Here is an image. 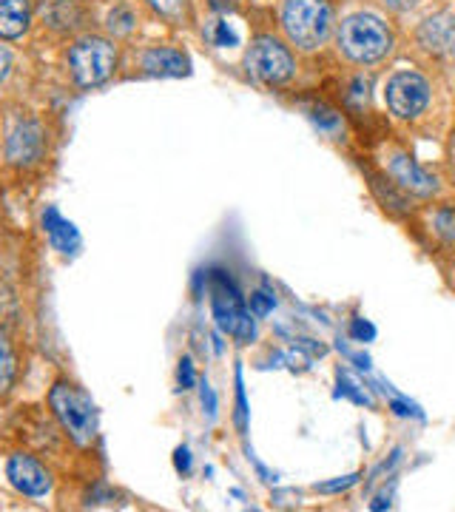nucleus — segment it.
Segmentation results:
<instances>
[{
    "instance_id": "obj_26",
    "label": "nucleus",
    "mask_w": 455,
    "mask_h": 512,
    "mask_svg": "<svg viewBox=\"0 0 455 512\" xmlns=\"http://www.w3.org/2000/svg\"><path fill=\"white\" fill-rule=\"evenodd\" d=\"M177 467H180V470H188V467H191V453H188L185 447L177 450Z\"/></svg>"
},
{
    "instance_id": "obj_28",
    "label": "nucleus",
    "mask_w": 455,
    "mask_h": 512,
    "mask_svg": "<svg viewBox=\"0 0 455 512\" xmlns=\"http://www.w3.org/2000/svg\"><path fill=\"white\" fill-rule=\"evenodd\" d=\"M211 6L217 12H228V9H234V0H211Z\"/></svg>"
},
{
    "instance_id": "obj_4",
    "label": "nucleus",
    "mask_w": 455,
    "mask_h": 512,
    "mask_svg": "<svg viewBox=\"0 0 455 512\" xmlns=\"http://www.w3.org/2000/svg\"><path fill=\"white\" fill-rule=\"evenodd\" d=\"M69 63H72L74 80L80 86H97V83H103L114 72L117 52H114V46H111L109 40H103V37H83V40H77L72 46Z\"/></svg>"
},
{
    "instance_id": "obj_14",
    "label": "nucleus",
    "mask_w": 455,
    "mask_h": 512,
    "mask_svg": "<svg viewBox=\"0 0 455 512\" xmlns=\"http://www.w3.org/2000/svg\"><path fill=\"white\" fill-rule=\"evenodd\" d=\"M143 63H146L148 74H160V77H182V74H188V57L174 52V49H151Z\"/></svg>"
},
{
    "instance_id": "obj_8",
    "label": "nucleus",
    "mask_w": 455,
    "mask_h": 512,
    "mask_svg": "<svg viewBox=\"0 0 455 512\" xmlns=\"http://www.w3.org/2000/svg\"><path fill=\"white\" fill-rule=\"evenodd\" d=\"M6 473H9V481L15 484V490H20L23 495H46L49 493V487H52V478L49 473L37 464L35 458L29 456H12L9 458V467H6Z\"/></svg>"
},
{
    "instance_id": "obj_9",
    "label": "nucleus",
    "mask_w": 455,
    "mask_h": 512,
    "mask_svg": "<svg viewBox=\"0 0 455 512\" xmlns=\"http://www.w3.org/2000/svg\"><path fill=\"white\" fill-rule=\"evenodd\" d=\"M390 174H393V180H396L404 191H410V194H419V197L436 194V180H433L427 171H421L419 165L413 163L410 157H404V154H393V157H390Z\"/></svg>"
},
{
    "instance_id": "obj_16",
    "label": "nucleus",
    "mask_w": 455,
    "mask_h": 512,
    "mask_svg": "<svg viewBox=\"0 0 455 512\" xmlns=\"http://www.w3.org/2000/svg\"><path fill=\"white\" fill-rule=\"evenodd\" d=\"M15 382V353L6 336L0 333V393H6Z\"/></svg>"
},
{
    "instance_id": "obj_27",
    "label": "nucleus",
    "mask_w": 455,
    "mask_h": 512,
    "mask_svg": "<svg viewBox=\"0 0 455 512\" xmlns=\"http://www.w3.org/2000/svg\"><path fill=\"white\" fill-rule=\"evenodd\" d=\"M353 333H356L359 339H364V336L370 339V336H373V328H370V325H364V322H356V325H353Z\"/></svg>"
},
{
    "instance_id": "obj_30",
    "label": "nucleus",
    "mask_w": 455,
    "mask_h": 512,
    "mask_svg": "<svg viewBox=\"0 0 455 512\" xmlns=\"http://www.w3.org/2000/svg\"><path fill=\"white\" fill-rule=\"evenodd\" d=\"M387 6H393V9H407V6H413L416 0H384Z\"/></svg>"
},
{
    "instance_id": "obj_20",
    "label": "nucleus",
    "mask_w": 455,
    "mask_h": 512,
    "mask_svg": "<svg viewBox=\"0 0 455 512\" xmlns=\"http://www.w3.org/2000/svg\"><path fill=\"white\" fill-rule=\"evenodd\" d=\"M436 225H438V234L447 239H455V214L453 211H441L436 217Z\"/></svg>"
},
{
    "instance_id": "obj_3",
    "label": "nucleus",
    "mask_w": 455,
    "mask_h": 512,
    "mask_svg": "<svg viewBox=\"0 0 455 512\" xmlns=\"http://www.w3.org/2000/svg\"><path fill=\"white\" fill-rule=\"evenodd\" d=\"M49 404H52L55 416L69 430V436L77 444H89L94 439V433H97V413H94V404H91L86 393H80L72 384L60 382L52 387Z\"/></svg>"
},
{
    "instance_id": "obj_21",
    "label": "nucleus",
    "mask_w": 455,
    "mask_h": 512,
    "mask_svg": "<svg viewBox=\"0 0 455 512\" xmlns=\"http://www.w3.org/2000/svg\"><path fill=\"white\" fill-rule=\"evenodd\" d=\"M109 26L111 32H128V29H131V12H126V9H114L109 18Z\"/></svg>"
},
{
    "instance_id": "obj_7",
    "label": "nucleus",
    "mask_w": 455,
    "mask_h": 512,
    "mask_svg": "<svg viewBox=\"0 0 455 512\" xmlns=\"http://www.w3.org/2000/svg\"><path fill=\"white\" fill-rule=\"evenodd\" d=\"M430 100L427 80L416 72H399L387 83V106L396 117H416Z\"/></svg>"
},
{
    "instance_id": "obj_10",
    "label": "nucleus",
    "mask_w": 455,
    "mask_h": 512,
    "mask_svg": "<svg viewBox=\"0 0 455 512\" xmlns=\"http://www.w3.org/2000/svg\"><path fill=\"white\" fill-rule=\"evenodd\" d=\"M421 46L433 55H453L455 52V18L450 15H436L427 18L419 29Z\"/></svg>"
},
{
    "instance_id": "obj_11",
    "label": "nucleus",
    "mask_w": 455,
    "mask_h": 512,
    "mask_svg": "<svg viewBox=\"0 0 455 512\" xmlns=\"http://www.w3.org/2000/svg\"><path fill=\"white\" fill-rule=\"evenodd\" d=\"M43 151V131L37 123H18L9 134V160L12 163H35Z\"/></svg>"
},
{
    "instance_id": "obj_18",
    "label": "nucleus",
    "mask_w": 455,
    "mask_h": 512,
    "mask_svg": "<svg viewBox=\"0 0 455 512\" xmlns=\"http://www.w3.org/2000/svg\"><path fill=\"white\" fill-rule=\"evenodd\" d=\"M148 3H151V9H157L165 18H180L182 12H185L182 0H148Z\"/></svg>"
},
{
    "instance_id": "obj_2",
    "label": "nucleus",
    "mask_w": 455,
    "mask_h": 512,
    "mask_svg": "<svg viewBox=\"0 0 455 512\" xmlns=\"http://www.w3.org/2000/svg\"><path fill=\"white\" fill-rule=\"evenodd\" d=\"M285 32L299 49H316L325 43L333 23L328 0H288L282 12Z\"/></svg>"
},
{
    "instance_id": "obj_19",
    "label": "nucleus",
    "mask_w": 455,
    "mask_h": 512,
    "mask_svg": "<svg viewBox=\"0 0 455 512\" xmlns=\"http://www.w3.org/2000/svg\"><path fill=\"white\" fill-rule=\"evenodd\" d=\"M273 305H276V302H273L271 293L259 291L251 296V311H254V316H268V313L273 311Z\"/></svg>"
},
{
    "instance_id": "obj_24",
    "label": "nucleus",
    "mask_w": 455,
    "mask_h": 512,
    "mask_svg": "<svg viewBox=\"0 0 455 512\" xmlns=\"http://www.w3.org/2000/svg\"><path fill=\"white\" fill-rule=\"evenodd\" d=\"M180 384L182 387H191V384H194V365H191V359H182Z\"/></svg>"
},
{
    "instance_id": "obj_13",
    "label": "nucleus",
    "mask_w": 455,
    "mask_h": 512,
    "mask_svg": "<svg viewBox=\"0 0 455 512\" xmlns=\"http://www.w3.org/2000/svg\"><path fill=\"white\" fill-rule=\"evenodd\" d=\"M43 225H46V231H49L52 245H55L57 251H63V254H74V251H77V245H80L77 228H74L72 222L63 220L55 208H49V211L43 214Z\"/></svg>"
},
{
    "instance_id": "obj_17",
    "label": "nucleus",
    "mask_w": 455,
    "mask_h": 512,
    "mask_svg": "<svg viewBox=\"0 0 455 512\" xmlns=\"http://www.w3.org/2000/svg\"><path fill=\"white\" fill-rule=\"evenodd\" d=\"M205 35H208V40H211L214 46H237V35L228 29L225 20H211V23L205 26Z\"/></svg>"
},
{
    "instance_id": "obj_1",
    "label": "nucleus",
    "mask_w": 455,
    "mask_h": 512,
    "mask_svg": "<svg viewBox=\"0 0 455 512\" xmlns=\"http://www.w3.org/2000/svg\"><path fill=\"white\" fill-rule=\"evenodd\" d=\"M339 46L356 63H373L390 52L393 35L382 20L373 15H353L339 29Z\"/></svg>"
},
{
    "instance_id": "obj_6",
    "label": "nucleus",
    "mask_w": 455,
    "mask_h": 512,
    "mask_svg": "<svg viewBox=\"0 0 455 512\" xmlns=\"http://www.w3.org/2000/svg\"><path fill=\"white\" fill-rule=\"evenodd\" d=\"M214 316H217L219 328L228 330L231 336L245 339V342L254 339V319H251V313L242 308L237 288H234L225 276H217V288H214Z\"/></svg>"
},
{
    "instance_id": "obj_25",
    "label": "nucleus",
    "mask_w": 455,
    "mask_h": 512,
    "mask_svg": "<svg viewBox=\"0 0 455 512\" xmlns=\"http://www.w3.org/2000/svg\"><path fill=\"white\" fill-rule=\"evenodd\" d=\"M313 120H316V123H322V126H336V123H339V120L333 117V111H328V109L313 111Z\"/></svg>"
},
{
    "instance_id": "obj_23",
    "label": "nucleus",
    "mask_w": 455,
    "mask_h": 512,
    "mask_svg": "<svg viewBox=\"0 0 455 512\" xmlns=\"http://www.w3.org/2000/svg\"><path fill=\"white\" fill-rule=\"evenodd\" d=\"M350 484H356V476H347L342 481H333V484H319L322 493H336V490H347Z\"/></svg>"
},
{
    "instance_id": "obj_5",
    "label": "nucleus",
    "mask_w": 455,
    "mask_h": 512,
    "mask_svg": "<svg viewBox=\"0 0 455 512\" xmlns=\"http://www.w3.org/2000/svg\"><path fill=\"white\" fill-rule=\"evenodd\" d=\"M248 72L254 74L256 80L276 86V83H285L293 74V57L279 40L262 37L248 52Z\"/></svg>"
},
{
    "instance_id": "obj_12",
    "label": "nucleus",
    "mask_w": 455,
    "mask_h": 512,
    "mask_svg": "<svg viewBox=\"0 0 455 512\" xmlns=\"http://www.w3.org/2000/svg\"><path fill=\"white\" fill-rule=\"evenodd\" d=\"M29 26V0H0V37H20Z\"/></svg>"
},
{
    "instance_id": "obj_15",
    "label": "nucleus",
    "mask_w": 455,
    "mask_h": 512,
    "mask_svg": "<svg viewBox=\"0 0 455 512\" xmlns=\"http://www.w3.org/2000/svg\"><path fill=\"white\" fill-rule=\"evenodd\" d=\"M43 18H49L55 26H77V12L69 0H46L43 3Z\"/></svg>"
},
{
    "instance_id": "obj_22",
    "label": "nucleus",
    "mask_w": 455,
    "mask_h": 512,
    "mask_svg": "<svg viewBox=\"0 0 455 512\" xmlns=\"http://www.w3.org/2000/svg\"><path fill=\"white\" fill-rule=\"evenodd\" d=\"M202 407H205V413H208V416H214V413H217V399H214V390H211L208 384H202Z\"/></svg>"
},
{
    "instance_id": "obj_29",
    "label": "nucleus",
    "mask_w": 455,
    "mask_h": 512,
    "mask_svg": "<svg viewBox=\"0 0 455 512\" xmlns=\"http://www.w3.org/2000/svg\"><path fill=\"white\" fill-rule=\"evenodd\" d=\"M6 72H9V55H6V52L0 49V80L6 77Z\"/></svg>"
}]
</instances>
